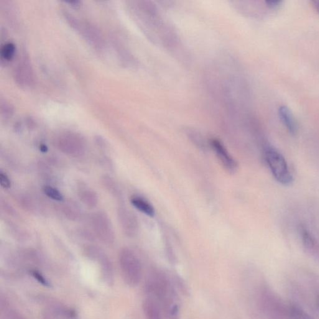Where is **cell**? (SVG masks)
Returning a JSON list of instances; mask_svg holds the SVG:
<instances>
[{
	"instance_id": "cell-1",
	"label": "cell",
	"mask_w": 319,
	"mask_h": 319,
	"mask_svg": "<svg viewBox=\"0 0 319 319\" xmlns=\"http://www.w3.org/2000/svg\"><path fill=\"white\" fill-rule=\"evenodd\" d=\"M145 291L154 299L161 308L171 317H175L179 307L175 303V293L172 283L167 275L162 272H152L145 284Z\"/></svg>"
},
{
	"instance_id": "cell-2",
	"label": "cell",
	"mask_w": 319,
	"mask_h": 319,
	"mask_svg": "<svg viewBox=\"0 0 319 319\" xmlns=\"http://www.w3.org/2000/svg\"><path fill=\"white\" fill-rule=\"evenodd\" d=\"M264 155L267 167L275 180L282 185H291L293 177L284 155L276 148L270 145L265 147Z\"/></svg>"
},
{
	"instance_id": "cell-3",
	"label": "cell",
	"mask_w": 319,
	"mask_h": 319,
	"mask_svg": "<svg viewBox=\"0 0 319 319\" xmlns=\"http://www.w3.org/2000/svg\"><path fill=\"white\" fill-rule=\"evenodd\" d=\"M119 265L122 278L126 284L135 287L141 281L142 268L139 257L134 251L124 248L119 254Z\"/></svg>"
},
{
	"instance_id": "cell-4",
	"label": "cell",
	"mask_w": 319,
	"mask_h": 319,
	"mask_svg": "<svg viewBox=\"0 0 319 319\" xmlns=\"http://www.w3.org/2000/svg\"><path fill=\"white\" fill-rule=\"evenodd\" d=\"M60 149L65 154L73 157H81L85 152V142L80 135L66 133L61 135L58 140Z\"/></svg>"
},
{
	"instance_id": "cell-5",
	"label": "cell",
	"mask_w": 319,
	"mask_h": 319,
	"mask_svg": "<svg viewBox=\"0 0 319 319\" xmlns=\"http://www.w3.org/2000/svg\"><path fill=\"white\" fill-rule=\"evenodd\" d=\"M92 223L97 237L106 244H111L114 241L115 234L111 221L105 213L94 214Z\"/></svg>"
},
{
	"instance_id": "cell-6",
	"label": "cell",
	"mask_w": 319,
	"mask_h": 319,
	"mask_svg": "<svg viewBox=\"0 0 319 319\" xmlns=\"http://www.w3.org/2000/svg\"><path fill=\"white\" fill-rule=\"evenodd\" d=\"M87 252L91 259L95 260L100 265L104 281L107 284H113V266L108 256L101 249L94 246L89 247Z\"/></svg>"
},
{
	"instance_id": "cell-7",
	"label": "cell",
	"mask_w": 319,
	"mask_h": 319,
	"mask_svg": "<svg viewBox=\"0 0 319 319\" xmlns=\"http://www.w3.org/2000/svg\"><path fill=\"white\" fill-rule=\"evenodd\" d=\"M210 144L213 148L214 154H216L224 169L231 173L235 172L238 169V163L229 154L223 144L217 139L211 140Z\"/></svg>"
},
{
	"instance_id": "cell-8",
	"label": "cell",
	"mask_w": 319,
	"mask_h": 319,
	"mask_svg": "<svg viewBox=\"0 0 319 319\" xmlns=\"http://www.w3.org/2000/svg\"><path fill=\"white\" fill-rule=\"evenodd\" d=\"M118 218L122 230L128 236H134L139 229V223L135 214L126 208H119Z\"/></svg>"
},
{
	"instance_id": "cell-9",
	"label": "cell",
	"mask_w": 319,
	"mask_h": 319,
	"mask_svg": "<svg viewBox=\"0 0 319 319\" xmlns=\"http://www.w3.org/2000/svg\"><path fill=\"white\" fill-rule=\"evenodd\" d=\"M15 78L21 86H29L33 81L32 69L29 61L26 58H23L16 69Z\"/></svg>"
},
{
	"instance_id": "cell-10",
	"label": "cell",
	"mask_w": 319,
	"mask_h": 319,
	"mask_svg": "<svg viewBox=\"0 0 319 319\" xmlns=\"http://www.w3.org/2000/svg\"><path fill=\"white\" fill-rule=\"evenodd\" d=\"M280 121L290 134L295 135L298 131L297 122L291 110L286 106H281L278 109Z\"/></svg>"
},
{
	"instance_id": "cell-11",
	"label": "cell",
	"mask_w": 319,
	"mask_h": 319,
	"mask_svg": "<svg viewBox=\"0 0 319 319\" xmlns=\"http://www.w3.org/2000/svg\"><path fill=\"white\" fill-rule=\"evenodd\" d=\"M142 308L146 319H162V308L152 298H145L143 302Z\"/></svg>"
},
{
	"instance_id": "cell-12",
	"label": "cell",
	"mask_w": 319,
	"mask_h": 319,
	"mask_svg": "<svg viewBox=\"0 0 319 319\" xmlns=\"http://www.w3.org/2000/svg\"><path fill=\"white\" fill-rule=\"evenodd\" d=\"M79 196L82 202L89 208L96 207L98 203V196L91 188L83 187L79 190Z\"/></svg>"
},
{
	"instance_id": "cell-13",
	"label": "cell",
	"mask_w": 319,
	"mask_h": 319,
	"mask_svg": "<svg viewBox=\"0 0 319 319\" xmlns=\"http://www.w3.org/2000/svg\"><path fill=\"white\" fill-rule=\"evenodd\" d=\"M131 201L132 205L140 212L150 217L155 216V211L154 206L144 198L139 196H134L131 198Z\"/></svg>"
},
{
	"instance_id": "cell-14",
	"label": "cell",
	"mask_w": 319,
	"mask_h": 319,
	"mask_svg": "<svg viewBox=\"0 0 319 319\" xmlns=\"http://www.w3.org/2000/svg\"><path fill=\"white\" fill-rule=\"evenodd\" d=\"M16 52V47L12 43H8L2 47L1 56L3 60L10 61L14 59Z\"/></svg>"
},
{
	"instance_id": "cell-15",
	"label": "cell",
	"mask_w": 319,
	"mask_h": 319,
	"mask_svg": "<svg viewBox=\"0 0 319 319\" xmlns=\"http://www.w3.org/2000/svg\"><path fill=\"white\" fill-rule=\"evenodd\" d=\"M43 191L46 195L53 200L58 201H63V196L62 194H61L60 191L58 190L57 189L53 187V186L48 185L43 186Z\"/></svg>"
},
{
	"instance_id": "cell-16",
	"label": "cell",
	"mask_w": 319,
	"mask_h": 319,
	"mask_svg": "<svg viewBox=\"0 0 319 319\" xmlns=\"http://www.w3.org/2000/svg\"><path fill=\"white\" fill-rule=\"evenodd\" d=\"M289 311L290 315L293 319H313L302 308L295 305L290 306Z\"/></svg>"
},
{
	"instance_id": "cell-17",
	"label": "cell",
	"mask_w": 319,
	"mask_h": 319,
	"mask_svg": "<svg viewBox=\"0 0 319 319\" xmlns=\"http://www.w3.org/2000/svg\"><path fill=\"white\" fill-rule=\"evenodd\" d=\"M30 274L32 275V277L34 278L35 280H37L40 284L44 285L45 287H52V284L50 282V280L47 279L42 273L38 271L37 270H32L30 271Z\"/></svg>"
},
{
	"instance_id": "cell-18",
	"label": "cell",
	"mask_w": 319,
	"mask_h": 319,
	"mask_svg": "<svg viewBox=\"0 0 319 319\" xmlns=\"http://www.w3.org/2000/svg\"><path fill=\"white\" fill-rule=\"evenodd\" d=\"M266 6L270 10H278L280 9L282 6L284 2L280 1V0H269V1L265 2Z\"/></svg>"
},
{
	"instance_id": "cell-19",
	"label": "cell",
	"mask_w": 319,
	"mask_h": 319,
	"mask_svg": "<svg viewBox=\"0 0 319 319\" xmlns=\"http://www.w3.org/2000/svg\"><path fill=\"white\" fill-rule=\"evenodd\" d=\"M4 313L5 318L6 319H25L19 313L11 308H9V310H5Z\"/></svg>"
},
{
	"instance_id": "cell-20",
	"label": "cell",
	"mask_w": 319,
	"mask_h": 319,
	"mask_svg": "<svg viewBox=\"0 0 319 319\" xmlns=\"http://www.w3.org/2000/svg\"><path fill=\"white\" fill-rule=\"evenodd\" d=\"M0 184L4 188H10L12 186L11 181L9 177L3 172L0 173Z\"/></svg>"
},
{
	"instance_id": "cell-21",
	"label": "cell",
	"mask_w": 319,
	"mask_h": 319,
	"mask_svg": "<svg viewBox=\"0 0 319 319\" xmlns=\"http://www.w3.org/2000/svg\"><path fill=\"white\" fill-rule=\"evenodd\" d=\"M4 107H2V111L4 112L5 116H9V115L12 114V109L11 107H10L9 104L5 103Z\"/></svg>"
},
{
	"instance_id": "cell-22",
	"label": "cell",
	"mask_w": 319,
	"mask_h": 319,
	"mask_svg": "<svg viewBox=\"0 0 319 319\" xmlns=\"http://www.w3.org/2000/svg\"><path fill=\"white\" fill-rule=\"evenodd\" d=\"M312 6L314 7V9L319 15V0H314V1H312Z\"/></svg>"
},
{
	"instance_id": "cell-23",
	"label": "cell",
	"mask_w": 319,
	"mask_h": 319,
	"mask_svg": "<svg viewBox=\"0 0 319 319\" xmlns=\"http://www.w3.org/2000/svg\"><path fill=\"white\" fill-rule=\"evenodd\" d=\"M40 150L42 152H47L48 151V147L45 145H42L40 146Z\"/></svg>"
},
{
	"instance_id": "cell-24",
	"label": "cell",
	"mask_w": 319,
	"mask_h": 319,
	"mask_svg": "<svg viewBox=\"0 0 319 319\" xmlns=\"http://www.w3.org/2000/svg\"><path fill=\"white\" fill-rule=\"evenodd\" d=\"M318 307H319V298H318Z\"/></svg>"
}]
</instances>
